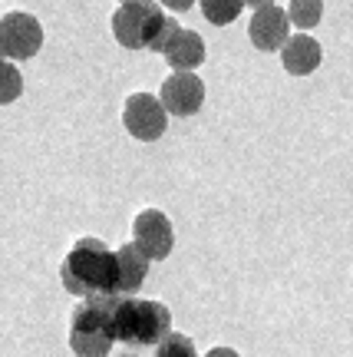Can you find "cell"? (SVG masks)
I'll use <instances>...</instances> for the list:
<instances>
[{
  "label": "cell",
  "mask_w": 353,
  "mask_h": 357,
  "mask_svg": "<svg viewBox=\"0 0 353 357\" xmlns=\"http://www.w3.org/2000/svg\"><path fill=\"white\" fill-rule=\"evenodd\" d=\"M132 242L142 248V255L149 261H165L175 248V229L165 212L159 208H142L132 218Z\"/></svg>",
  "instance_id": "obj_6"
},
{
  "label": "cell",
  "mask_w": 353,
  "mask_h": 357,
  "mask_svg": "<svg viewBox=\"0 0 353 357\" xmlns=\"http://www.w3.org/2000/svg\"><path fill=\"white\" fill-rule=\"evenodd\" d=\"M165 10H175V13H185V10H191L195 7V0H159Z\"/></svg>",
  "instance_id": "obj_17"
},
{
  "label": "cell",
  "mask_w": 353,
  "mask_h": 357,
  "mask_svg": "<svg viewBox=\"0 0 353 357\" xmlns=\"http://www.w3.org/2000/svg\"><path fill=\"white\" fill-rule=\"evenodd\" d=\"M288 17H290V26H297V30H311V26L320 24V17H324V0H288Z\"/></svg>",
  "instance_id": "obj_13"
},
{
  "label": "cell",
  "mask_w": 353,
  "mask_h": 357,
  "mask_svg": "<svg viewBox=\"0 0 353 357\" xmlns=\"http://www.w3.org/2000/svg\"><path fill=\"white\" fill-rule=\"evenodd\" d=\"M244 3H248V7H254V10H258V7H265V3H274V0H244Z\"/></svg>",
  "instance_id": "obj_19"
},
{
  "label": "cell",
  "mask_w": 353,
  "mask_h": 357,
  "mask_svg": "<svg viewBox=\"0 0 353 357\" xmlns=\"http://www.w3.org/2000/svg\"><path fill=\"white\" fill-rule=\"evenodd\" d=\"M43 47V26L33 13L10 10L0 17V50L7 60H30Z\"/></svg>",
  "instance_id": "obj_4"
},
{
  "label": "cell",
  "mask_w": 353,
  "mask_h": 357,
  "mask_svg": "<svg viewBox=\"0 0 353 357\" xmlns=\"http://www.w3.org/2000/svg\"><path fill=\"white\" fill-rule=\"evenodd\" d=\"M0 60H7V56H3V50H0Z\"/></svg>",
  "instance_id": "obj_22"
},
{
  "label": "cell",
  "mask_w": 353,
  "mask_h": 357,
  "mask_svg": "<svg viewBox=\"0 0 353 357\" xmlns=\"http://www.w3.org/2000/svg\"><path fill=\"white\" fill-rule=\"evenodd\" d=\"M248 37L258 50L265 53H274L281 50L290 37V17L284 7L278 3H265V7H258L251 17V24H248Z\"/></svg>",
  "instance_id": "obj_8"
},
{
  "label": "cell",
  "mask_w": 353,
  "mask_h": 357,
  "mask_svg": "<svg viewBox=\"0 0 353 357\" xmlns=\"http://www.w3.org/2000/svg\"><path fill=\"white\" fill-rule=\"evenodd\" d=\"M152 357H198V354H195L191 337L172 331L165 341H159V344H155V354H152Z\"/></svg>",
  "instance_id": "obj_16"
},
{
  "label": "cell",
  "mask_w": 353,
  "mask_h": 357,
  "mask_svg": "<svg viewBox=\"0 0 353 357\" xmlns=\"http://www.w3.org/2000/svg\"><path fill=\"white\" fill-rule=\"evenodd\" d=\"M119 3H142V0H119Z\"/></svg>",
  "instance_id": "obj_20"
},
{
  "label": "cell",
  "mask_w": 353,
  "mask_h": 357,
  "mask_svg": "<svg viewBox=\"0 0 353 357\" xmlns=\"http://www.w3.org/2000/svg\"><path fill=\"white\" fill-rule=\"evenodd\" d=\"M20 93H24V77H20V70L13 66V60H0V106L20 100Z\"/></svg>",
  "instance_id": "obj_15"
},
{
  "label": "cell",
  "mask_w": 353,
  "mask_h": 357,
  "mask_svg": "<svg viewBox=\"0 0 353 357\" xmlns=\"http://www.w3.org/2000/svg\"><path fill=\"white\" fill-rule=\"evenodd\" d=\"M113 337L106 334H89V331H70V351L76 357H106L113 351Z\"/></svg>",
  "instance_id": "obj_12"
},
{
  "label": "cell",
  "mask_w": 353,
  "mask_h": 357,
  "mask_svg": "<svg viewBox=\"0 0 353 357\" xmlns=\"http://www.w3.org/2000/svg\"><path fill=\"white\" fill-rule=\"evenodd\" d=\"M172 334V311L162 301H146L136 294H116L113 341L129 347H155Z\"/></svg>",
  "instance_id": "obj_2"
},
{
  "label": "cell",
  "mask_w": 353,
  "mask_h": 357,
  "mask_svg": "<svg viewBox=\"0 0 353 357\" xmlns=\"http://www.w3.org/2000/svg\"><path fill=\"white\" fill-rule=\"evenodd\" d=\"M320 60H324L320 43L311 33H304V30L290 33L288 43L281 47V63H284V70H288L290 77H311L317 66H320Z\"/></svg>",
  "instance_id": "obj_9"
},
{
  "label": "cell",
  "mask_w": 353,
  "mask_h": 357,
  "mask_svg": "<svg viewBox=\"0 0 353 357\" xmlns=\"http://www.w3.org/2000/svg\"><path fill=\"white\" fill-rule=\"evenodd\" d=\"M178 26L162 3L142 0V3H119L113 13V37L126 50H155L162 53L165 43L178 33Z\"/></svg>",
  "instance_id": "obj_3"
},
{
  "label": "cell",
  "mask_w": 353,
  "mask_h": 357,
  "mask_svg": "<svg viewBox=\"0 0 353 357\" xmlns=\"http://www.w3.org/2000/svg\"><path fill=\"white\" fill-rule=\"evenodd\" d=\"M60 281L76 298H96V294H119V261L116 252L102 238H76L60 265Z\"/></svg>",
  "instance_id": "obj_1"
},
{
  "label": "cell",
  "mask_w": 353,
  "mask_h": 357,
  "mask_svg": "<svg viewBox=\"0 0 353 357\" xmlns=\"http://www.w3.org/2000/svg\"><path fill=\"white\" fill-rule=\"evenodd\" d=\"M123 126L132 139L139 142H155L162 139L165 126H168V113L159 96L152 93H132L126 100V109H123Z\"/></svg>",
  "instance_id": "obj_5"
},
{
  "label": "cell",
  "mask_w": 353,
  "mask_h": 357,
  "mask_svg": "<svg viewBox=\"0 0 353 357\" xmlns=\"http://www.w3.org/2000/svg\"><path fill=\"white\" fill-rule=\"evenodd\" d=\"M116 261H119V294H136L142 288V281L149 278V258L142 255V248L136 242H126L116 248Z\"/></svg>",
  "instance_id": "obj_11"
},
{
  "label": "cell",
  "mask_w": 353,
  "mask_h": 357,
  "mask_svg": "<svg viewBox=\"0 0 353 357\" xmlns=\"http://www.w3.org/2000/svg\"><path fill=\"white\" fill-rule=\"evenodd\" d=\"M119 357H136V354H119Z\"/></svg>",
  "instance_id": "obj_21"
},
{
  "label": "cell",
  "mask_w": 353,
  "mask_h": 357,
  "mask_svg": "<svg viewBox=\"0 0 353 357\" xmlns=\"http://www.w3.org/2000/svg\"><path fill=\"white\" fill-rule=\"evenodd\" d=\"M162 56H165V63L172 66V70H189V73H195V70L205 63V40H202V33H195V30H189V26H178V33L165 43Z\"/></svg>",
  "instance_id": "obj_10"
},
{
  "label": "cell",
  "mask_w": 353,
  "mask_h": 357,
  "mask_svg": "<svg viewBox=\"0 0 353 357\" xmlns=\"http://www.w3.org/2000/svg\"><path fill=\"white\" fill-rule=\"evenodd\" d=\"M159 100H162L168 116H182V119H185V116H195L205 102L202 77H198V73H189V70H172V73L162 79Z\"/></svg>",
  "instance_id": "obj_7"
},
{
  "label": "cell",
  "mask_w": 353,
  "mask_h": 357,
  "mask_svg": "<svg viewBox=\"0 0 353 357\" xmlns=\"http://www.w3.org/2000/svg\"><path fill=\"white\" fill-rule=\"evenodd\" d=\"M202 357H241L235 347H212L208 354H202Z\"/></svg>",
  "instance_id": "obj_18"
},
{
  "label": "cell",
  "mask_w": 353,
  "mask_h": 357,
  "mask_svg": "<svg viewBox=\"0 0 353 357\" xmlns=\"http://www.w3.org/2000/svg\"><path fill=\"white\" fill-rule=\"evenodd\" d=\"M198 7H202L208 24L225 26L238 20V13L244 10V0H198Z\"/></svg>",
  "instance_id": "obj_14"
}]
</instances>
